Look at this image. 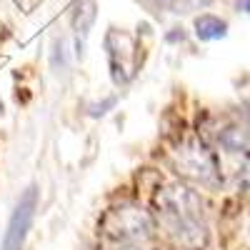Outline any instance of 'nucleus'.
<instances>
[{
    "label": "nucleus",
    "mask_w": 250,
    "mask_h": 250,
    "mask_svg": "<svg viewBox=\"0 0 250 250\" xmlns=\"http://www.w3.org/2000/svg\"><path fill=\"white\" fill-rule=\"evenodd\" d=\"M35 210H38V188L30 185L28 190L20 195L15 210L8 220V230L3 235V248L0 250H20L28 238V230L33 225V218H35Z\"/></svg>",
    "instance_id": "nucleus-1"
},
{
    "label": "nucleus",
    "mask_w": 250,
    "mask_h": 250,
    "mask_svg": "<svg viewBox=\"0 0 250 250\" xmlns=\"http://www.w3.org/2000/svg\"><path fill=\"white\" fill-rule=\"evenodd\" d=\"M165 8L173 10V13H195V10H203L213 3V0H163Z\"/></svg>",
    "instance_id": "nucleus-4"
},
{
    "label": "nucleus",
    "mask_w": 250,
    "mask_h": 250,
    "mask_svg": "<svg viewBox=\"0 0 250 250\" xmlns=\"http://www.w3.org/2000/svg\"><path fill=\"white\" fill-rule=\"evenodd\" d=\"M95 0H83L78 3L75 13H73V28L80 33V35H88V30L93 28L95 23Z\"/></svg>",
    "instance_id": "nucleus-3"
},
{
    "label": "nucleus",
    "mask_w": 250,
    "mask_h": 250,
    "mask_svg": "<svg viewBox=\"0 0 250 250\" xmlns=\"http://www.w3.org/2000/svg\"><path fill=\"white\" fill-rule=\"evenodd\" d=\"M195 35L200 40H220L228 35V23L220 20L218 15L205 13V15L195 18Z\"/></svg>",
    "instance_id": "nucleus-2"
},
{
    "label": "nucleus",
    "mask_w": 250,
    "mask_h": 250,
    "mask_svg": "<svg viewBox=\"0 0 250 250\" xmlns=\"http://www.w3.org/2000/svg\"><path fill=\"white\" fill-rule=\"evenodd\" d=\"M15 3H18L20 8H25V10H33V8L40 3V0H15Z\"/></svg>",
    "instance_id": "nucleus-5"
},
{
    "label": "nucleus",
    "mask_w": 250,
    "mask_h": 250,
    "mask_svg": "<svg viewBox=\"0 0 250 250\" xmlns=\"http://www.w3.org/2000/svg\"><path fill=\"white\" fill-rule=\"evenodd\" d=\"M238 10H243V13L250 15V0H238Z\"/></svg>",
    "instance_id": "nucleus-6"
}]
</instances>
